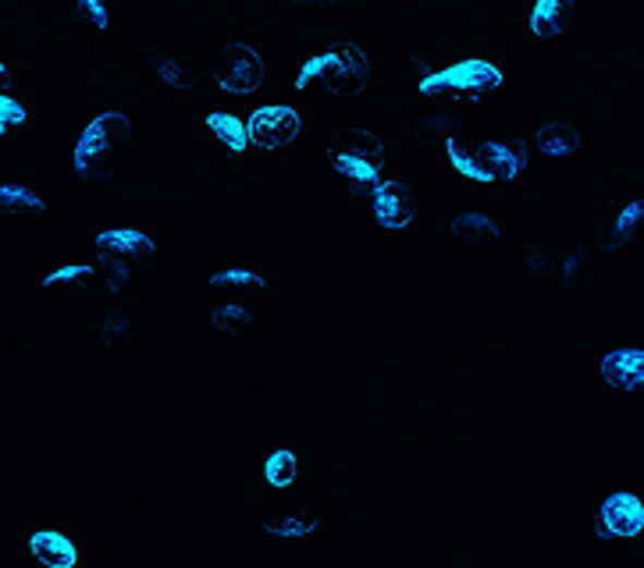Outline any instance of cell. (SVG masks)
Returning a JSON list of instances; mask_svg holds the SVG:
<instances>
[{
  "mask_svg": "<svg viewBox=\"0 0 644 568\" xmlns=\"http://www.w3.org/2000/svg\"><path fill=\"white\" fill-rule=\"evenodd\" d=\"M29 551L39 565L47 568H75L78 565V547L61 530H36L29 536Z\"/></svg>",
  "mask_w": 644,
  "mask_h": 568,
  "instance_id": "cell-15",
  "label": "cell"
},
{
  "mask_svg": "<svg viewBox=\"0 0 644 568\" xmlns=\"http://www.w3.org/2000/svg\"><path fill=\"white\" fill-rule=\"evenodd\" d=\"M325 157H328L331 171L349 185V193L370 199V193L385 178L388 146L381 143V135L374 128L349 125L342 132H335V139H331Z\"/></svg>",
  "mask_w": 644,
  "mask_h": 568,
  "instance_id": "cell-2",
  "label": "cell"
},
{
  "mask_svg": "<svg viewBox=\"0 0 644 568\" xmlns=\"http://www.w3.org/2000/svg\"><path fill=\"white\" fill-rule=\"evenodd\" d=\"M306 114L292 103H264L250 118L253 150H289L306 135Z\"/></svg>",
  "mask_w": 644,
  "mask_h": 568,
  "instance_id": "cell-6",
  "label": "cell"
},
{
  "mask_svg": "<svg viewBox=\"0 0 644 568\" xmlns=\"http://www.w3.org/2000/svg\"><path fill=\"white\" fill-rule=\"evenodd\" d=\"M303 472H306V458L300 452H292V448H281L264 462V477L275 491H289Z\"/></svg>",
  "mask_w": 644,
  "mask_h": 568,
  "instance_id": "cell-18",
  "label": "cell"
},
{
  "mask_svg": "<svg viewBox=\"0 0 644 568\" xmlns=\"http://www.w3.org/2000/svg\"><path fill=\"white\" fill-rule=\"evenodd\" d=\"M644 224V202H623V210L616 213V221L609 224V238H606V249L609 252H620L630 238H634V232Z\"/></svg>",
  "mask_w": 644,
  "mask_h": 568,
  "instance_id": "cell-19",
  "label": "cell"
},
{
  "mask_svg": "<svg viewBox=\"0 0 644 568\" xmlns=\"http://www.w3.org/2000/svg\"><path fill=\"white\" fill-rule=\"evenodd\" d=\"M210 288H253V292H267L271 288V277L260 274V270H250L243 263L224 267L210 277Z\"/></svg>",
  "mask_w": 644,
  "mask_h": 568,
  "instance_id": "cell-20",
  "label": "cell"
},
{
  "mask_svg": "<svg viewBox=\"0 0 644 568\" xmlns=\"http://www.w3.org/2000/svg\"><path fill=\"white\" fill-rule=\"evenodd\" d=\"M289 4H303V8H331L335 0H289Z\"/></svg>",
  "mask_w": 644,
  "mask_h": 568,
  "instance_id": "cell-29",
  "label": "cell"
},
{
  "mask_svg": "<svg viewBox=\"0 0 644 568\" xmlns=\"http://www.w3.org/2000/svg\"><path fill=\"white\" fill-rule=\"evenodd\" d=\"M150 67L154 72L165 78L168 86H174L179 92H193L196 89V75H193V67H185L182 58H171V53H154L150 58Z\"/></svg>",
  "mask_w": 644,
  "mask_h": 568,
  "instance_id": "cell-22",
  "label": "cell"
},
{
  "mask_svg": "<svg viewBox=\"0 0 644 568\" xmlns=\"http://www.w3.org/2000/svg\"><path fill=\"white\" fill-rule=\"evenodd\" d=\"M214 83L232 100L257 97L271 83V64L267 53L253 44H228L218 58H214Z\"/></svg>",
  "mask_w": 644,
  "mask_h": 568,
  "instance_id": "cell-5",
  "label": "cell"
},
{
  "mask_svg": "<svg viewBox=\"0 0 644 568\" xmlns=\"http://www.w3.org/2000/svg\"><path fill=\"white\" fill-rule=\"evenodd\" d=\"M75 18L78 22H93L107 29V22H111V11H107L104 0H75Z\"/></svg>",
  "mask_w": 644,
  "mask_h": 568,
  "instance_id": "cell-26",
  "label": "cell"
},
{
  "mask_svg": "<svg viewBox=\"0 0 644 568\" xmlns=\"http://www.w3.org/2000/svg\"><path fill=\"white\" fill-rule=\"evenodd\" d=\"M97 249L100 260H146V256H157L160 242L143 232V227H100L97 235Z\"/></svg>",
  "mask_w": 644,
  "mask_h": 568,
  "instance_id": "cell-10",
  "label": "cell"
},
{
  "mask_svg": "<svg viewBox=\"0 0 644 568\" xmlns=\"http://www.w3.org/2000/svg\"><path fill=\"white\" fill-rule=\"evenodd\" d=\"M502 86H506L502 67H495L491 61L471 58V61L449 64V67H441V72L424 75L421 97H427V100H438V97H446V100H481V97H488V92H499Z\"/></svg>",
  "mask_w": 644,
  "mask_h": 568,
  "instance_id": "cell-4",
  "label": "cell"
},
{
  "mask_svg": "<svg viewBox=\"0 0 644 568\" xmlns=\"http://www.w3.org/2000/svg\"><path fill=\"white\" fill-rule=\"evenodd\" d=\"M534 146L527 139H499L491 143V164H495V182H520L531 171Z\"/></svg>",
  "mask_w": 644,
  "mask_h": 568,
  "instance_id": "cell-13",
  "label": "cell"
},
{
  "mask_svg": "<svg viewBox=\"0 0 644 568\" xmlns=\"http://www.w3.org/2000/svg\"><path fill=\"white\" fill-rule=\"evenodd\" d=\"M0 210L4 213H47L50 199L33 193V188H25V185H4L0 188Z\"/></svg>",
  "mask_w": 644,
  "mask_h": 568,
  "instance_id": "cell-21",
  "label": "cell"
},
{
  "mask_svg": "<svg viewBox=\"0 0 644 568\" xmlns=\"http://www.w3.org/2000/svg\"><path fill=\"white\" fill-rule=\"evenodd\" d=\"M417 132H421V135H427V132H441L446 139H452V135H463V118H460V114L427 118V121H421V125H417Z\"/></svg>",
  "mask_w": 644,
  "mask_h": 568,
  "instance_id": "cell-25",
  "label": "cell"
},
{
  "mask_svg": "<svg viewBox=\"0 0 644 568\" xmlns=\"http://www.w3.org/2000/svg\"><path fill=\"white\" fill-rule=\"evenodd\" d=\"M0 111H4V121H0V132H4V135H11L15 128H22L25 121H29V118H25V107H22V103H15L11 97L0 100Z\"/></svg>",
  "mask_w": 644,
  "mask_h": 568,
  "instance_id": "cell-28",
  "label": "cell"
},
{
  "mask_svg": "<svg viewBox=\"0 0 644 568\" xmlns=\"http://www.w3.org/2000/svg\"><path fill=\"white\" fill-rule=\"evenodd\" d=\"M534 150L548 160H570L584 150V135L576 132L570 121H548L534 135Z\"/></svg>",
  "mask_w": 644,
  "mask_h": 568,
  "instance_id": "cell-12",
  "label": "cell"
},
{
  "mask_svg": "<svg viewBox=\"0 0 644 568\" xmlns=\"http://www.w3.org/2000/svg\"><path fill=\"white\" fill-rule=\"evenodd\" d=\"M207 132L224 146L228 153H246V150H253V146H250V125H246L243 118H235V114H224V111L207 114Z\"/></svg>",
  "mask_w": 644,
  "mask_h": 568,
  "instance_id": "cell-16",
  "label": "cell"
},
{
  "mask_svg": "<svg viewBox=\"0 0 644 568\" xmlns=\"http://www.w3.org/2000/svg\"><path fill=\"white\" fill-rule=\"evenodd\" d=\"M602 384L616 395L641 398L644 395V348L627 345L602 359Z\"/></svg>",
  "mask_w": 644,
  "mask_h": 568,
  "instance_id": "cell-9",
  "label": "cell"
},
{
  "mask_svg": "<svg viewBox=\"0 0 644 568\" xmlns=\"http://www.w3.org/2000/svg\"><path fill=\"white\" fill-rule=\"evenodd\" d=\"M374 86V58L360 44H335L314 53L300 67V92H325V97H364Z\"/></svg>",
  "mask_w": 644,
  "mask_h": 568,
  "instance_id": "cell-1",
  "label": "cell"
},
{
  "mask_svg": "<svg viewBox=\"0 0 644 568\" xmlns=\"http://www.w3.org/2000/svg\"><path fill=\"white\" fill-rule=\"evenodd\" d=\"M370 210L374 221L385 232H406L421 218V196L417 188L406 185L402 178H381L378 188L370 193Z\"/></svg>",
  "mask_w": 644,
  "mask_h": 568,
  "instance_id": "cell-7",
  "label": "cell"
},
{
  "mask_svg": "<svg viewBox=\"0 0 644 568\" xmlns=\"http://www.w3.org/2000/svg\"><path fill=\"white\" fill-rule=\"evenodd\" d=\"M452 235L466 238V242H488V246H499L502 224L485 210H471V213H460V218L452 221Z\"/></svg>",
  "mask_w": 644,
  "mask_h": 568,
  "instance_id": "cell-17",
  "label": "cell"
},
{
  "mask_svg": "<svg viewBox=\"0 0 644 568\" xmlns=\"http://www.w3.org/2000/svg\"><path fill=\"white\" fill-rule=\"evenodd\" d=\"M132 139H136V121L122 111H107L97 114L78 135L75 157H72V171L83 182L97 185V182H111V164L114 157H122Z\"/></svg>",
  "mask_w": 644,
  "mask_h": 568,
  "instance_id": "cell-3",
  "label": "cell"
},
{
  "mask_svg": "<svg viewBox=\"0 0 644 568\" xmlns=\"http://www.w3.org/2000/svg\"><path fill=\"white\" fill-rule=\"evenodd\" d=\"M210 323L214 328L228 331V334H243L250 323H257V317H253V309L243 306V302H221V306H214Z\"/></svg>",
  "mask_w": 644,
  "mask_h": 568,
  "instance_id": "cell-23",
  "label": "cell"
},
{
  "mask_svg": "<svg viewBox=\"0 0 644 568\" xmlns=\"http://www.w3.org/2000/svg\"><path fill=\"white\" fill-rule=\"evenodd\" d=\"M576 11H581V0H538L531 11V33L538 39H552L559 33H567Z\"/></svg>",
  "mask_w": 644,
  "mask_h": 568,
  "instance_id": "cell-14",
  "label": "cell"
},
{
  "mask_svg": "<svg viewBox=\"0 0 644 568\" xmlns=\"http://www.w3.org/2000/svg\"><path fill=\"white\" fill-rule=\"evenodd\" d=\"M93 274V267L89 263H75V267H61V270H53V274L44 277V288H61V284H69V281H86Z\"/></svg>",
  "mask_w": 644,
  "mask_h": 568,
  "instance_id": "cell-27",
  "label": "cell"
},
{
  "mask_svg": "<svg viewBox=\"0 0 644 568\" xmlns=\"http://www.w3.org/2000/svg\"><path fill=\"white\" fill-rule=\"evenodd\" d=\"M446 150H449L452 168L460 171L466 182H477V185H495L491 143H481V139H463V135H452V139H446Z\"/></svg>",
  "mask_w": 644,
  "mask_h": 568,
  "instance_id": "cell-11",
  "label": "cell"
},
{
  "mask_svg": "<svg viewBox=\"0 0 644 568\" xmlns=\"http://www.w3.org/2000/svg\"><path fill=\"white\" fill-rule=\"evenodd\" d=\"M317 530V526L311 519H303V516H292V519H275V522H267V533L278 536V540H289V544H303L306 536H311Z\"/></svg>",
  "mask_w": 644,
  "mask_h": 568,
  "instance_id": "cell-24",
  "label": "cell"
},
{
  "mask_svg": "<svg viewBox=\"0 0 644 568\" xmlns=\"http://www.w3.org/2000/svg\"><path fill=\"white\" fill-rule=\"evenodd\" d=\"M602 540H634L644 533V502L637 494H609L595 516Z\"/></svg>",
  "mask_w": 644,
  "mask_h": 568,
  "instance_id": "cell-8",
  "label": "cell"
}]
</instances>
